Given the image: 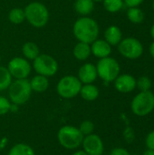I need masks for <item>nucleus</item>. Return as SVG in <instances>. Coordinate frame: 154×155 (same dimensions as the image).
I'll use <instances>...</instances> for the list:
<instances>
[{
  "instance_id": "1",
  "label": "nucleus",
  "mask_w": 154,
  "mask_h": 155,
  "mask_svg": "<svg viewBox=\"0 0 154 155\" xmlns=\"http://www.w3.org/2000/svg\"><path fill=\"white\" fill-rule=\"evenodd\" d=\"M73 33L79 42L90 45L98 39L100 30L97 22L93 18L89 16H81L74 24Z\"/></svg>"
},
{
  "instance_id": "2",
  "label": "nucleus",
  "mask_w": 154,
  "mask_h": 155,
  "mask_svg": "<svg viewBox=\"0 0 154 155\" xmlns=\"http://www.w3.org/2000/svg\"><path fill=\"white\" fill-rule=\"evenodd\" d=\"M84 137L79 128L73 125H64L57 133L59 144L67 150L78 149L82 145Z\"/></svg>"
},
{
  "instance_id": "3",
  "label": "nucleus",
  "mask_w": 154,
  "mask_h": 155,
  "mask_svg": "<svg viewBox=\"0 0 154 155\" xmlns=\"http://www.w3.org/2000/svg\"><path fill=\"white\" fill-rule=\"evenodd\" d=\"M25 20L34 27H44L49 21V11L47 7L40 2H32L25 9Z\"/></svg>"
},
{
  "instance_id": "4",
  "label": "nucleus",
  "mask_w": 154,
  "mask_h": 155,
  "mask_svg": "<svg viewBox=\"0 0 154 155\" xmlns=\"http://www.w3.org/2000/svg\"><path fill=\"white\" fill-rule=\"evenodd\" d=\"M32 92L27 79H15L8 87V97L15 105H22L29 101Z\"/></svg>"
},
{
  "instance_id": "5",
  "label": "nucleus",
  "mask_w": 154,
  "mask_h": 155,
  "mask_svg": "<svg viewBox=\"0 0 154 155\" xmlns=\"http://www.w3.org/2000/svg\"><path fill=\"white\" fill-rule=\"evenodd\" d=\"M131 109L133 114L143 117L150 114L154 110V94L150 91L140 92L131 103Z\"/></svg>"
},
{
  "instance_id": "6",
  "label": "nucleus",
  "mask_w": 154,
  "mask_h": 155,
  "mask_svg": "<svg viewBox=\"0 0 154 155\" xmlns=\"http://www.w3.org/2000/svg\"><path fill=\"white\" fill-rule=\"evenodd\" d=\"M95 66L98 76L106 83L113 82L120 74V64L113 57L107 56L104 58H101Z\"/></svg>"
},
{
  "instance_id": "7",
  "label": "nucleus",
  "mask_w": 154,
  "mask_h": 155,
  "mask_svg": "<svg viewBox=\"0 0 154 155\" xmlns=\"http://www.w3.org/2000/svg\"><path fill=\"white\" fill-rule=\"evenodd\" d=\"M83 84L77 76L65 75L62 77L56 85V92L62 98L72 99L80 94Z\"/></svg>"
},
{
  "instance_id": "8",
  "label": "nucleus",
  "mask_w": 154,
  "mask_h": 155,
  "mask_svg": "<svg viewBox=\"0 0 154 155\" xmlns=\"http://www.w3.org/2000/svg\"><path fill=\"white\" fill-rule=\"evenodd\" d=\"M34 70L37 74H41L46 77L54 76L59 68L57 61L49 54H39L33 61Z\"/></svg>"
},
{
  "instance_id": "9",
  "label": "nucleus",
  "mask_w": 154,
  "mask_h": 155,
  "mask_svg": "<svg viewBox=\"0 0 154 155\" xmlns=\"http://www.w3.org/2000/svg\"><path fill=\"white\" fill-rule=\"evenodd\" d=\"M118 51L123 57L134 60L142 56L143 54V46L140 40L134 37H127L119 43Z\"/></svg>"
},
{
  "instance_id": "10",
  "label": "nucleus",
  "mask_w": 154,
  "mask_h": 155,
  "mask_svg": "<svg viewBox=\"0 0 154 155\" xmlns=\"http://www.w3.org/2000/svg\"><path fill=\"white\" fill-rule=\"evenodd\" d=\"M7 69L13 78L27 79L31 74L32 67L27 59L23 57H14L9 61Z\"/></svg>"
},
{
  "instance_id": "11",
  "label": "nucleus",
  "mask_w": 154,
  "mask_h": 155,
  "mask_svg": "<svg viewBox=\"0 0 154 155\" xmlns=\"http://www.w3.org/2000/svg\"><path fill=\"white\" fill-rule=\"evenodd\" d=\"M82 146L83 150L88 155H103L104 152V145L102 138L94 134L84 136Z\"/></svg>"
},
{
  "instance_id": "12",
  "label": "nucleus",
  "mask_w": 154,
  "mask_h": 155,
  "mask_svg": "<svg viewBox=\"0 0 154 155\" xmlns=\"http://www.w3.org/2000/svg\"><path fill=\"white\" fill-rule=\"evenodd\" d=\"M115 89L122 94H128L136 88V79L128 74H119L113 81Z\"/></svg>"
},
{
  "instance_id": "13",
  "label": "nucleus",
  "mask_w": 154,
  "mask_h": 155,
  "mask_svg": "<svg viewBox=\"0 0 154 155\" xmlns=\"http://www.w3.org/2000/svg\"><path fill=\"white\" fill-rule=\"evenodd\" d=\"M78 79L84 84H93L98 77L96 66L92 63L83 64L78 70Z\"/></svg>"
},
{
  "instance_id": "14",
  "label": "nucleus",
  "mask_w": 154,
  "mask_h": 155,
  "mask_svg": "<svg viewBox=\"0 0 154 155\" xmlns=\"http://www.w3.org/2000/svg\"><path fill=\"white\" fill-rule=\"evenodd\" d=\"M91 53L97 58H104L110 56L112 46L103 39H96L91 45Z\"/></svg>"
},
{
  "instance_id": "15",
  "label": "nucleus",
  "mask_w": 154,
  "mask_h": 155,
  "mask_svg": "<svg viewBox=\"0 0 154 155\" xmlns=\"http://www.w3.org/2000/svg\"><path fill=\"white\" fill-rule=\"evenodd\" d=\"M104 40L111 45H118L123 40V33L116 25H110L104 32Z\"/></svg>"
},
{
  "instance_id": "16",
  "label": "nucleus",
  "mask_w": 154,
  "mask_h": 155,
  "mask_svg": "<svg viewBox=\"0 0 154 155\" xmlns=\"http://www.w3.org/2000/svg\"><path fill=\"white\" fill-rule=\"evenodd\" d=\"M29 82L32 91L35 93H44L49 87L48 78L41 74H36Z\"/></svg>"
},
{
  "instance_id": "17",
  "label": "nucleus",
  "mask_w": 154,
  "mask_h": 155,
  "mask_svg": "<svg viewBox=\"0 0 154 155\" xmlns=\"http://www.w3.org/2000/svg\"><path fill=\"white\" fill-rule=\"evenodd\" d=\"M79 94H81V96L84 100H85L87 102H93L98 98L100 92L96 85H94L93 84H87L82 85Z\"/></svg>"
},
{
  "instance_id": "18",
  "label": "nucleus",
  "mask_w": 154,
  "mask_h": 155,
  "mask_svg": "<svg viewBox=\"0 0 154 155\" xmlns=\"http://www.w3.org/2000/svg\"><path fill=\"white\" fill-rule=\"evenodd\" d=\"M73 54H74V56L77 60L85 61L92 54L91 53V45L89 44H86L84 42H78L74 47Z\"/></svg>"
},
{
  "instance_id": "19",
  "label": "nucleus",
  "mask_w": 154,
  "mask_h": 155,
  "mask_svg": "<svg viewBox=\"0 0 154 155\" xmlns=\"http://www.w3.org/2000/svg\"><path fill=\"white\" fill-rule=\"evenodd\" d=\"M94 8V3L92 0H76L74 3V9L77 14L82 16H87Z\"/></svg>"
},
{
  "instance_id": "20",
  "label": "nucleus",
  "mask_w": 154,
  "mask_h": 155,
  "mask_svg": "<svg viewBox=\"0 0 154 155\" xmlns=\"http://www.w3.org/2000/svg\"><path fill=\"white\" fill-rule=\"evenodd\" d=\"M22 52L25 59L32 61H34L40 54L39 47L34 42H25L22 46Z\"/></svg>"
},
{
  "instance_id": "21",
  "label": "nucleus",
  "mask_w": 154,
  "mask_h": 155,
  "mask_svg": "<svg viewBox=\"0 0 154 155\" xmlns=\"http://www.w3.org/2000/svg\"><path fill=\"white\" fill-rule=\"evenodd\" d=\"M7 155H35V153L30 145L19 143L11 147Z\"/></svg>"
},
{
  "instance_id": "22",
  "label": "nucleus",
  "mask_w": 154,
  "mask_h": 155,
  "mask_svg": "<svg viewBox=\"0 0 154 155\" xmlns=\"http://www.w3.org/2000/svg\"><path fill=\"white\" fill-rule=\"evenodd\" d=\"M9 21L14 25H20L25 20V11L20 7H15L10 10L8 14Z\"/></svg>"
},
{
  "instance_id": "23",
  "label": "nucleus",
  "mask_w": 154,
  "mask_h": 155,
  "mask_svg": "<svg viewBox=\"0 0 154 155\" xmlns=\"http://www.w3.org/2000/svg\"><path fill=\"white\" fill-rule=\"evenodd\" d=\"M127 17L133 24H141L144 19V13L139 7H130L127 11Z\"/></svg>"
},
{
  "instance_id": "24",
  "label": "nucleus",
  "mask_w": 154,
  "mask_h": 155,
  "mask_svg": "<svg viewBox=\"0 0 154 155\" xmlns=\"http://www.w3.org/2000/svg\"><path fill=\"white\" fill-rule=\"evenodd\" d=\"M12 78L7 67L0 65V92L8 89L12 83Z\"/></svg>"
},
{
  "instance_id": "25",
  "label": "nucleus",
  "mask_w": 154,
  "mask_h": 155,
  "mask_svg": "<svg viewBox=\"0 0 154 155\" xmlns=\"http://www.w3.org/2000/svg\"><path fill=\"white\" fill-rule=\"evenodd\" d=\"M103 4L105 10L110 13H116L120 11L124 5L123 0H103Z\"/></svg>"
},
{
  "instance_id": "26",
  "label": "nucleus",
  "mask_w": 154,
  "mask_h": 155,
  "mask_svg": "<svg viewBox=\"0 0 154 155\" xmlns=\"http://www.w3.org/2000/svg\"><path fill=\"white\" fill-rule=\"evenodd\" d=\"M152 84V80L148 76H141L136 80V87L140 90V92L150 91Z\"/></svg>"
},
{
  "instance_id": "27",
  "label": "nucleus",
  "mask_w": 154,
  "mask_h": 155,
  "mask_svg": "<svg viewBox=\"0 0 154 155\" xmlns=\"http://www.w3.org/2000/svg\"><path fill=\"white\" fill-rule=\"evenodd\" d=\"M94 124L90 121V120H84L83 121L80 125H79V130L81 131V133L84 134V136H86V135H89V134H93V131H94Z\"/></svg>"
},
{
  "instance_id": "28",
  "label": "nucleus",
  "mask_w": 154,
  "mask_h": 155,
  "mask_svg": "<svg viewBox=\"0 0 154 155\" xmlns=\"http://www.w3.org/2000/svg\"><path fill=\"white\" fill-rule=\"evenodd\" d=\"M12 109L11 102L5 96L0 95V115H5Z\"/></svg>"
},
{
  "instance_id": "29",
  "label": "nucleus",
  "mask_w": 154,
  "mask_h": 155,
  "mask_svg": "<svg viewBox=\"0 0 154 155\" xmlns=\"http://www.w3.org/2000/svg\"><path fill=\"white\" fill-rule=\"evenodd\" d=\"M145 144L147 149H152L154 150V130L150 132L145 139Z\"/></svg>"
},
{
  "instance_id": "30",
  "label": "nucleus",
  "mask_w": 154,
  "mask_h": 155,
  "mask_svg": "<svg viewBox=\"0 0 154 155\" xmlns=\"http://www.w3.org/2000/svg\"><path fill=\"white\" fill-rule=\"evenodd\" d=\"M110 155H131L130 153L124 149V148H122V147H116L114 149L112 150Z\"/></svg>"
},
{
  "instance_id": "31",
  "label": "nucleus",
  "mask_w": 154,
  "mask_h": 155,
  "mask_svg": "<svg viewBox=\"0 0 154 155\" xmlns=\"http://www.w3.org/2000/svg\"><path fill=\"white\" fill-rule=\"evenodd\" d=\"M144 0H123V3L128 7H137L141 4H143Z\"/></svg>"
},
{
  "instance_id": "32",
  "label": "nucleus",
  "mask_w": 154,
  "mask_h": 155,
  "mask_svg": "<svg viewBox=\"0 0 154 155\" xmlns=\"http://www.w3.org/2000/svg\"><path fill=\"white\" fill-rule=\"evenodd\" d=\"M71 155H88L84 150H78V151H76V152H74L73 154Z\"/></svg>"
},
{
  "instance_id": "33",
  "label": "nucleus",
  "mask_w": 154,
  "mask_h": 155,
  "mask_svg": "<svg viewBox=\"0 0 154 155\" xmlns=\"http://www.w3.org/2000/svg\"><path fill=\"white\" fill-rule=\"evenodd\" d=\"M150 54H151L152 57L154 59V42H152L150 45Z\"/></svg>"
},
{
  "instance_id": "34",
  "label": "nucleus",
  "mask_w": 154,
  "mask_h": 155,
  "mask_svg": "<svg viewBox=\"0 0 154 155\" xmlns=\"http://www.w3.org/2000/svg\"><path fill=\"white\" fill-rule=\"evenodd\" d=\"M143 155H154V150L152 149H147Z\"/></svg>"
},
{
  "instance_id": "35",
  "label": "nucleus",
  "mask_w": 154,
  "mask_h": 155,
  "mask_svg": "<svg viewBox=\"0 0 154 155\" xmlns=\"http://www.w3.org/2000/svg\"><path fill=\"white\" fill-rule=\"evenodd\" d=\"M150 34H151V36H152V37L154 39V24L152 25V28H151Z\"/></svg>"
},
{
  "instance_id": "36",
  "label": "nucleus",
  "mask_w": 154,
  "mask_h": 155,
  "mask_svg": "<svg viewBox=\"0 0 154 155\" xmlns=\"http://www.w3.org/2000/svg\"><path fill=\"white\" fill-rule=\"evenodd\" d=\"M93 3H99V2H103V0H92Z\"/></svg>"
},
{
  "instance_id": "37",
  "label": "nucleus",
  "mask_w": 154,
  "mask_h": 155,
  "mask_svg": "<svg viewBox=\"0 0 154 155\" xmlns=\"http://www.w3.org/2000/svg\"><path fill=\"white\" fill-rule=\"evenodd\" d=\"M152 8H153V10H154V0H153V2H152Z\"/></svg>"
},
{
  "instance_id": "38",
  "label": "nucleus",
  "mask_w": 154,
  "mask_h": 155,
  "mask_svg": "<svg viewBox=\"0 0 154 155\" xmlns=\"http://www.w3.org/2000/svg\"><path fill=\"white\" fill-rule=\"evenodd\" d=\"M0 61H1V55H0Z\"/></svg>"
}]
</instances>
